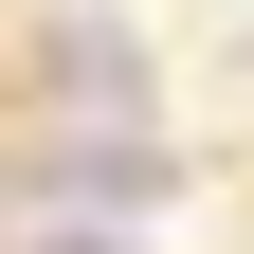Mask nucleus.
<instances>
[{"label":"nucleus","mask_w":254,"mask_h":254,"mask_svg":"<svg viewBox=\"0 0 254 254\" xmlns=\"http://www.w3.org/2000/svg\"><path fill=\"white\" fill-rule=\"evenodd\" d=\"M55 109H109V127H145V37H127V18H55Z\"/></svg>","instance_id":"obj_1"}]
</instances>
